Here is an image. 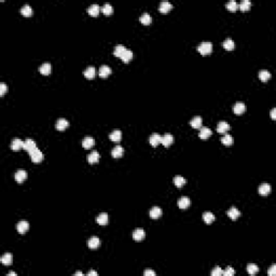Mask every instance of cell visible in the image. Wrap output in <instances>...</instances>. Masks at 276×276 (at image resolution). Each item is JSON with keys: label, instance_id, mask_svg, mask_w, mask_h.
<instances>
[{"label": "cell", "instance_id": "9", "mask_svg": "<svg viewBox=\"0 0 276 276\" xmlns=\"http://www.w3.org/2000/svg\"><path fill=\"white\" fill-rule=\"evenodd\" d=\"M83 75H84V77L87 78V80H92L96 77V69L93 66H90V67H87V69L84 70Z\"/></svg>", "mask_w": 276, "mask_h": 276}, {"label": "cell", "instance_id": "20", "mask_svg": "<svg viewBox=\"0 0 276 276\" xmlns=\"http://www.w3.org/2000/svg\"><path fill=\"white\" fill-rule=\"evenodd\" d=\"M227 215L232 220H236L240 216V211L236 208V207H231V208L227 211Z\"/></svg>", "mask_w": 276, "mask_h": 276}, {"label": "cell", "instance_id": "4", "mask_svg": "<svg viewBox=\"0 0 276 276\" xmlns=\"http://www.w3.org/2000/svg\"><path fill=\"white\" fill-rule=\"evenodd\" d=\"M161 141H162V136L158 133H153L152 135L150 136V138H149V143L153 147H158L161 144Z\"/></svg>", "mask_w": 276, "mask_h": 276}, {"label": "cell", "instance_id": "18", "mask_svg": "<svg viewBox=\"0 0 276 276\" xmlns=\"http://www.w3.org/2000/svg\"><path fill=\"white\" fill-rule=\"evenodd\" d=\"M68 126H69V122H68L66 119L60 118V119H58V120H57L56 128L58 131H64V130H66V128L68 127Z\"/></svg>", "mask_w": 276, "mask_h": 276}, {"label": "cell", "instance_id": "51", "mask_svg": "<svg viewBox=\"0 0 276 276\" xmlns=\"http://www.w3.org/2000/svg\"><path fill=\"white\" fill-rule=\"evenodd\" d=\"M75 274L77 275V276H78V275H79V276H82V275H83V273H82V272H80V271H77V272H76Z\"/></svg>", "mask_w": 276, "mask_h": 276}, {"label": "cell", "instance_id": "43", "mask_svg": "<svg viewBox=\"0 0 276 276\" xmlns=\"http://www.w3.org/2000/svg\"><path fill=\"white\" fill-rule=\"evenodd\" d=\"M227 9L229 10V11H231V12H235L236 11L237 9H239V4H237V2L236 1H229L227 3Z\"/></svg>", "mask_w": 276, "mask_h": 276}, {"label": "cell", "instance_id": "14", "mask_svg": "<svg viewBox=\"0 0 276 276\" xmlns=\"http://www.w3.org/2000/svg\"><path fill=\"white\" fill-rule=\"evenodd\" d=\"M24 147V141L20 138H15L12 140L11 143V149L14 151H19L20 149H22Z\"/></svg>", "mask_w": 276, "mask_h": 276}, {"label": "cell", "instance_id": "44", "mask_svg": "<svg viewBox=\"0 0 276 276\" xmlns=\"http://www.w3.org/2000/svg\"><path fill=\"white\" fill-rule=\"evenodd\" d=\"M221 275H223V271L221 270V268L216 267L211 271V276H221Z\"/></svg>", "mask_w": 276, "mask_h": 276}, {"label": "cell", "instance_id": "48", "mask_svg": "<svg viewBox=\"0 0 276 276\" xmlns=\"http://www.w3.org/2000/svg\"><path fill=\"white\" fill-rule=\"evenodd\" d=\"M145 276H155V272L152 270H146L145 273H144Z\"/></svg>", "mask_w": 276, "mask_h": 276}, {"label": "cell", "instance_id": "35", "mask_svg": "<svg viewBox=\"0 0 276 276\" xmlns=\"http://www.w3.org/2000/svg\"><path fill=\"white\" fill-rule=\"evenodd\" d=\"M100 10H102L103 13L106 14V15H110V14L113 13V8L110 3H105L102 8H100Z\"/></svg>", "mask_w": 276, "mask_h": 276}, {"label": "cell", "instance_id": "11", "mask_svg": "<svg viewBox=\"0 0 276 276\" xmlns=\"http://www.w3.org/2000/svg\"><path fill=\"white\" fill-rule=\"evenodd\" d=\"M110 73H111V68L107 65L100 66V68L98 69V75H99L100 78H107Z\"/></svg>", "mask_w": 276, "mask_h": 276}, {"label": "cell", "instance_id": "30", "mask_svg": "<svg viewBox=\"0 0 276 276\" xmlns=\"http://www.w3.org/2000/svg\"><path fill=\"white\" fill-rule=\"evenodd\" d=\"M215 216H214V214H212V212H211V211H206V212H204L203 214V220L205 221V223H207V224H211V223H212V222L215 221Z\"/></svg>", "mask_w": 276, "mask_h": 276}, {"label": "cell", "instance_id": "49", "mask_svg": "<svg viewBox=\"0 0 276 276\" xmlns=\"http://www.w3.org/2000/svg\"><path fill=\"white\" fill-rule=\"evenodd\" d=\"M271 118H272L273 120L276 119V108H273V109L271 110Z\"/></svg>", "mask_w": 276, "mask_h": 276}, {"label": "cell", "instance_id": "21", "mask_svg": "<svg viewBox=\"0 0 276 276\" xmlns=\"http://www.w3.org/2000/svg\"><path fill=\"white\" fill-rule=\"evenodd\" d=\"M0 261H1L2 264H4V265L12 264V261H13V256H12V254H10V252H7V254H4L3 256H2L1 259H0Z\"/></svg>", "mask_w": 276, "mask_h": 276}, {"label": "cell", "instance_id": "13", "mask_svg": "<svg viewBox=\"0 0 276 276\" xmlns=\"http://www.w3.org/2000/svg\"><path fill=\"white\" fill-rule=\"evenodd\" d=\"M229 130H230V124L228 122H225V121H220V122L218 123V125H217V132H218V133L224 134Z\"/></svg>", "mask_w": 276, "mask_h": 276}, {"label": "cell", "instance_id": "5", "mask_svg": "<svg viewBox=\"0 0 276 276\" xmlns=\"http://www.w3.org/2000/svg\"><path fill=\"white\" fill-rule=\"evenodd\" d=\"M27 178V172L24 171V169H19V171L15 173V180H16L17 183H22L26 180Z\"/></svg>", "mask_w": 276, "mask_h": 276}, {"label": "cell", "instance_id": "7", "mask_svg": "<svg viewBox=\"0 0 276 276\" xmlns=\"http://www.w3.org/2000/svg\"><path fill=\"white\" fill-rule=\"evenodd\" d=\"M233 111H234L235 115H243L246 111V106H245L244 103L237 102L234 105V107H233Z\"/></svg>", "mask_w": 276, "mask_h": 276}, {"label": "cell", "instance_id": "37", "mask_svg": "<svg viewBox=\"0 0 276 276\" xmlns=\"http://www.w3.org/2000/svg\"><path fill=\"white\" fill-rule=\"evenodd\" d=\"M132 58H133V52H132L131 50H126V51L123 53L122 56H121V59H122L124 63H128L130 60H132Z\"/></svg>", "mask_w": 276, "mask_h": 276}, {"label": "cell", "instance_id": "36", "mask_svg": "<svg viewBox=\"0 0 276 276\" xmlns=\"http://www.w3.org/2000/svg\"><path fill=\"white\" fill-rule=\"evenodd\" d=\"M258 271H259V268H258V265L255 264V263H249V264L247 265V272H248V274L255 275L256 273H258Z\"/></svg>", "mask_w": 276, "mask_h": 276}, {"label": "cell", "instance_id": "24", "mask_svg": "<svg viewBox=\"0 0 276 276\" xmlns=\"http://www.w3.org/2000/svg\"><path fill=\"white\" fill-rule=\"evenodd\" d=\"M202 123H203V120H202L201 116L196 115L190 121V124L193 128H201L202 127Z\"/></svg>", "mask_w": 276, "mask_h": 276}, {"label": "cell", "instance_id": "34", "mask_svg": "<svg viewBox=\"0 0 276 276\" xmlns=\"http://www.w3.org/2000/svg\"><path fill=\"white\" fill-rule=\"evenodd\" d=\"M21 13L24 15V16H26V17L30 16V15L32 14L31 7H30L29 4H25V6H23L22 9H21Z\"/></svg>", "mask_w": 276, "mask_h": 276}, {"label": "cell", "instance_id": "42", "mask_svg": "<svg viewBox=\"0 0 276 276\" xmlns=\"http://www.w3.org/2000/svg\"><path fill=\"white\" fill-rule=\"evenodd\" d=\"M221 143L223 144L224 146H231L233 144V137L231 135H229V134H227V135H224L223 137L221 138Z\"/></svg>", "mask_w": 276, "mask_h": 276}, {"label": "cell", "instance_id": "1", "mask_svg": "<svg viewBox=\"0 0 276 276\" xmlns=\"http://www.w3.org/2000/svg\"><path fill=\"white\" fill-rule=\"evenodd\" d=\"M197 52L202 55H208L212 51V44L211 42H202L199 47L196 48Z\"/></svg>", "mask_w": 276, "mask_h": 276}, {"label": "cell", "instance_id": "2", "mask_svg": "<svg viewBox=\"0 0 276 276\" xmlns=\"http://www.w3.org/2000/svg\"><path fill=\"white\" fill-rule=\"evenodd\" d=\"M29 155H30V159H31V161L34 162V163H40V162L43 160V153H42L38 148L34 149L31 152H29Z\"/></svg>", "mask_w": 276, "mask_h": 276}, {"label": "cell", "instance_id": "45", "mask_svg": "<svg viewBox=\"0 0 276 276\" xmlns=\"http://www.w3.org/2000/svg\"><path fill=\"white\" fill-rule=\"evenodd\" d=\"M235 274V270L231 267H228L227 269L223 271V275L224 276H233Z\"/></svg>", "mask_w": 276, "mask_h": 276}, {"label": "cell", "instance_id": "10", "mask_svg": "<svg viewBox=\"0 0 276 276\" xmlns=\"http://www.w3.org/2000/svg\"><path fill=\"white\" fill-rule=\"evenodd\" d=\"M145 236H146L145 230L141 229V228L136 229L135 231L133 232V239L135 240H137V242H139V240H143L144 239H145Z\"/></svg>", "mask_w": 276, "mask_h": 276}, {"label": "cell", "instance_id": "47", "mask_svg": "<svg viewBox=\"0 0 276 276\" xmlns=\"http://www.w3.org/2000/svg\"><path fill=\"white\" fill-rule=\"evenodd\" d=\"M268 274H269L270 276H274L276 274V265L273 264L272 267L270 268L269 271H268Z\"/></svg>", "mask_w": 276, "mask_h": 276}, {"label": "cell", "instance_id": "29", "mask_svg": "<svg viewBox=\"0 0 276 276\" xmlns=\"http://www.w3.org/2000/svg\"><path fill=\"white\" fill-rule=\"evenodd\" d=\"M99 11H100V7L98 6V4H95V3L92 4V6H90L87 9L88 14L92 15V16H97L98 13H99Z\"/></svg>", "mask_w": 276, "mask_h": 276}, {"label": "cell", "instance_id": "22", "mask_svg": "<svg viewBox=\"0 0 276 276\" xmlns=\"http://www.w3.org/2000/svg\"><path fill=\"white\" fill-rule=\"evenodd\" d=\"M171 9H173V6L168 1H162L160 3V8H159V10L162 13H167V12L171 11Z\"/></svg>", "mask_w": 276, "mask_h": 276}, {"label": "cell", "instance_id": "39", "mask_svg": "<svg viewBox=\"0 0 276 276\" xmlns=\"http://www.w3.org/2000/svg\"><path fill=\"white\" fill-rule=\"evenodd\" d=\"M250 7H251V2H250L249 0H243V1L239 3V8L242 10L243 12L248 11V10L250 9Z\"/></svg>", "mask_w": 276, "mask_h": 276}, {"label": "cell", "instance_id": "17", "mask_svg": "<svg viewBox=\"0 0 276 276\" xmlns=\"http://www.w3.org/2000/svg\"><path fill=\"white\" fill-rule=\"evenodd\" d=\"M211 134H212V132H211V128H208V127H201V128H200L199 136H200V138H201V139L209 138L211 136Z\"/></svg>", "mask_w": 276, "mask_h": 276}, {"label": "cell", "instance_id": "40", "mask_svg": "<svg viewBox=\"0 0 276 276\" xmlns=\"http://www.w3.org/2000/svg\"><path fill=\"white\" fill-rule=\"evenodd\" d=\"M174 183L176 187H178V188H181L182 186H184L186 184V179L183 178V177L181 176H176L174 178Z\"/></svg>", "mask_w": 276, "mask_h": 276}, {"label": "cell", "instance_id": "8", "mask_svg": "<svg viewBox=\"0 0 276 276\" xmlns=\"http://www.w3.org/2000/svg\"><path fill=\"white\" fill-rule=\"evenodd\" d=\"M174 143V136L171 135L169 133H166L164 136H162V141L161 144L164 147H169L172 144Z\"/></svg>", "mask_w": 276, "mask_h": 276}, {"label": "cell", "instance_id": "41", "mask_svg": "<svg viewBox=\"0 0 276 276\" xmlns=\"http://www.w3.org/2000/svg\"><path fill=\"white\" fill-rule=\"evenodd\" d=\"M258 76H259V79L263 81V82H265V81L271 79V73L268 71V70H261Z\"/></svg>", "mask_w": 276, "mask_h": 276}, {"label": "cell", "instance_id": "28", "mask_svg": "<svg viewBox=\"0 0 276 276\" xmlns=\"http://www.w3.org/2000/svg\"><path fill=\"white\" fill-rule=\"evenodd\" d=\"M126 48L124 47V45H122V44H119V45H116V47L115 48V50H113V55H115V56H116V57H120L121 58V56H122L123 55V53L126 51Z\"/></svg>", "mask_w": 276, "mask_h": 276}, {"label": "cell", "instance_id": "38", "mask_svg": "<svg viewBox=\"0 0 276 276\" xmlns=\"http://www.w3.org/2000/svg\"><path fill=\"white\" fill-rule=\"evenodd\" d=\"M139 20H140L141 24H144V25H149L151 22H152V19H151V16H150V14H149V13H144L140 16V19H139Z\"/></svg>", "mask_w": 276, "mask_h": 276}, {"label": "cell", "instance_id": "3", "mask_svg": "<svg viewBox=\"0 0 276 276\" xmlns=\"http://www.w3.org/2000/svg\"><path fill=\"white\" fill-rule=\"evenodd\" d=\"M36 148H37L36 143H35V140H32L31 138H27L26 140L24 141V147H23V149H25L28 153L31 152V151Z\"/></svg>", "mask_w": 276, "mask_h": 276}, {"label": "cell", "instance_id": "27", "mask_svg": "<svg viewBox=\"0 0 276 276\" xmlns=\"http://www.w3.org/2000/svg\"><path fill=\"white\" fill-rule=\"evenodd\" d=\"M109 138H110V140L115 141V143H119V141L121 140V138H122V133H121V131H119V130H115L109 135Z\"/></svg>", "mask_w": 276, "mask_h": 276}, {"label": "cell", "instance_id": "32", "mask_svg": "<svg viewBox=\"0 0 276 276\" xmlns=\"http://www.w3.org/2000/svg\"><path fill=\"white\" fill-rule=\"evenodd\" d=\"M94 144H95V140L92 137H85L82 141V146L84 149L92 148V147L94 146Z\"/></svg>", "mask_w": 276, "mask_h": 276}, {"label": "cell", "instance_id": "25", "mask_svg": "<svg viewBox=\"0 0 276 276\" xmlns=\"http://www.w3.org/2000/svg\"><path fill=\"white\" fill-rule=\"evenodd\" d=\"M87 161L90 164H95L99 161V153L97 151H92L87 156Z\"/></svg>", "mask_w": 276, "mask_h": 276}, {"label": "cell", "instance_id": "12", "mask_svg": "<svg viewBox=\"0 0 276 276\" xmlns=\"http://www.w3.org/2000/svg\"><path fill=\"white\" fill-rule=\"evenodd\" d=\"M190 204H191V201H190V199L187 196H181L180 199L178 200V206L180 209L188 208V207L190 206Z\"/></svg>", "mask_w": 276, "mask_h": 276}, {"label": "cell", "instance_id": "23", "mask_svg": "<svg viewBox=\"0 0 276 276\" xmlns=\"http://www.w3.org/2000/svg\"><path fill=\"white\" fill-rule=\"evenodd\" d=\"M51 70H52V67H51V64H50V63H44V64H42L39 68V71L43 76L50 75V73H51Z\"/></svg>", "mask_w": 276, "mask_h": 276}, {"label": "cell", "instance_id": "31", "mask_svg": "<svg viewBox=\"0 0 276 276\" xmlns=\"http://www.w3.org/2000/svg\"><path fill=\"white\" fill-rule=\"evenodd\" d=\"M96 221H97V223L100 224V225H106L108 223V215L106 214V212H102L99 216H97Z\"/></svg>", "mask_w": 276, "mask_h": 276}, {"label": "cell", "instance_id": "6", "mask_svg": "<svg viewBox=\"0 0 276 276\" xmlns=\"http://www.w3.org/2000/svg\"><path fill=\"white\" fill-rule=\"evenodd\" d=\"M28 229H29V223L27 221H24V220L20 221L19 223L16 224L17 232L21 233V234H24V233H26L27 231H28Z\"/></svg>", "mask_w": 276, "mask_h": 276}, {"label": "cell", "instance_id": "15", "mask_svg": "<svg viewBox=\"0 0 276 276\" xmlns=\"http://www.w3.org/2000/svg\"><path fill=\"white\" fill-rule=\"evenodd\" d=\"M162 214H163V211H162V209L160 208V207H158V206L152 207V208L150 209V212H149V215H150V217L152 219L160 218V217L162 216Z\"/></svg>", "mask_w": 276, "mask_h": 276}, {"label": "cell", "instance_id": "19", "mask_svg": "<svg viewBox=\"0 0 276 276\" xmlns=\"http://www.w3.org/2000/svg\"><path fill=\"white\" fill-rule=\"evenodd\" d=\"M87 245L91 249H96L97 247H99L100 245V239L97 236H92L87 242Z\"/></svg>", "mask_w": 276, "mask_h": 276}, {"label": "cell", "instance_id": "46", "mask_svg": "<svg viewBox=\"0 0 276 276\" xmlns=\"http://www.w3.org/2000/svg\"><path fill=\"white\" fill-rule=\"evenodd\" d=\"M7 92V85H6V83H0V96H3L4 95V93Z\"/></svg>", "mask_w": 276, "mask_h": 276}, {"label": "cell", "instance_id": "16", "mask_svg": "<svg viewBox=\"0 0 276 276\" xmlns=\"http://www.w3.org/2000/svg\"><path fill=\"white\" fill-rule=\"evenodd\" d=\"M258 192H259V194H261V195H268V194H270L271 184H269V183L260 184L259 188H258Z\"/></svg>", "mask_w": 276, "mask_h": 276}, {"label": "cell", "instance_id": "26", "mask_svg": "<svg viewBox=\"0 0 276 276\" xmlns=\"http://www.w3.org/2000/svg\"><path fill=\"white\" fill-rule=\"evenodd\" d=\"M123 153H124V149L121 146H115V148L112 149V151H111V155L115 159L121 158V156L123 155Z\"/></svg>", "mask_w": 276, "mask_h": 276}, {"label": "cell", "instance_id": "52", "mask_svg": "<svg viewBox=\"0 0 276 276\" xmlns=\"http://www.w3.org/2000/svg\"><path fill=\"white\" fill-rule=\"evenodd\" d=\"M9 275H12V276H16V273H15V272H9V273H8V276H9Z\"/></svg>", "mask_w": 276, "mask_h": 276}, {"label": "cell", "instance_id": "33", "mask_svg": "<svg viewBox=\"0 0 276 276\" xmlns=\"http://www.w3.org/2000/svg\"><path fill=\"white\" fill-rule=\"evenodd\" d=\"M234 47H235V43L231 38H227L223 41V48L225 50H228V51H232V50L234 49Z\"/></svg>", "mask_w": 276, "mask_h": 276}, {"label": "cell", "instance_id": "50", "mask_svg": "<svg viewBox=\"0 0 276 276\" xmlns=\"http://www.w3.org/2000/svg\"><path fill=\"white\" fill-rule=\"evenodd\" d=\"M88 276H96L97 275V272L96 271H91V272H88Z\"/></svg>", "mask_w": 276, "mask_h": 276}]
</instances>
